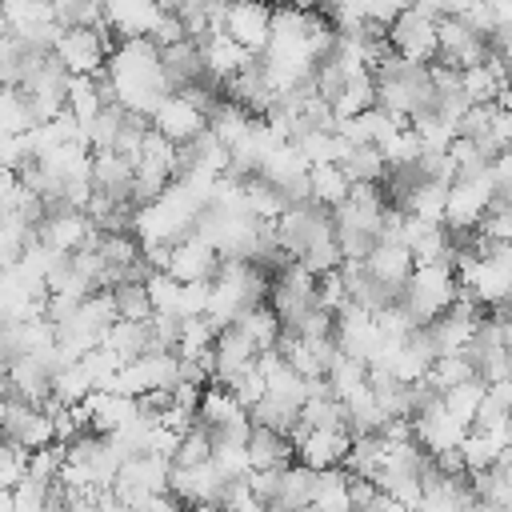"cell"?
<instances>
[{
    "label": "cell",
    "mask_w": 512,
    "mask_h": 512,
    "mask_svg": "<svg viewBox=\"0 0 512 512\" xmlns=\"http://www.w3.org/2000/svg\"><path fill=\"white\" fill-rule=\"evenodd\" d=\"M216 380L212 384H232L240 372H248L256 360H260V352H256V344L240 332V328H224L220 336H216Z\"/></svg>",
    "instance_id": "17"
},
{
    "label": "cell",
    "mask_w": 512,
    "mask_h": 512,
    "mask_svg": "<svg viewBox=\"0 0 512 512\" xmlns=\"http://www.w3.org/2000/svg\"><path fill=\"white\" fill-rule=\"evenodd\" d=\"M148 124H152L164 140H172L176 148H188L196 136L208 132V112H204L200 104H192L184 92H172V96L152 112Z\"/></svg>",
    "instance_id": "10"
},
{
    "label": "cell",
    "mask_w": 512,
    "mask_h": 512,
    "mask_svg": "<svg viewBox=\"0 0 512 512\" xmlns=\"http://www.w3.org/2000/svg\"><path fill=\"white\" fill-rule=\"evenodd\" d=\"M52 488L56 484H40V480H20L12 488V512H48V500H52Z\"/></svg>",
    "instance_id": "27"
},
{
    "label": "cell",
    "mask_w": 512,
    "mask_h": 512,
    "mask_svg": "<svg viewBox=\"0 0 512 512\" xmlns=\"http://www.w3.org/2000/svg\"><path fill=\"white\" fill-rule=\"evenodd\" d=\"M448 16V8H432V4H416L404 8L396 16V24L388 28V48L420 68H432L440 60V40H436V24Z\"/></svg>",
    "instance_id": "3"
},
{
    "label": "cell",
    "mask_w": 512,
    "mask_h": 512,
    "mask_svg": "<svg viewBox=\"0 0 512 512\" xmlns=\"http://www.w3.org/2000/svg\"><path fill=\"white\" fill-rule=\"evenodd\" d=\"M412 432H416V444L436 460V456H444V452H456L472 428H468L440 396H424V404H420L416 416H412Z\"/></svg>",
    "instance_id": "6"
},
{
    "label": "cell",
    "mask_w": 512,
    "mask_h": 512,
    "mask_svg": "<svg viewBox=\"0 0 512 512\" xmlns=\"http://www.w3.org/2000/svg\"><path fill=\"white\" fill-rule=\"evenodd\" d=\"M200 60H204L208 84H220V88H224L236 72H244L248 64H256V56H248L236 40H228L224 28H220V32H208V36L200 40Z\"/></svg>",
    "instance_id": "15"
},
{
    "label": "cell",
    "mask_w": 512,
    "mask_h": 512,
    "mask_svg": "<svg viewBox=\"0 0 512 512\" xmlns=\"http://www.w3.org/2000/svg\"><path fill=\"white\" fill-rule=\"evenodd\" d=\"M164 16H168V4H148V0L104 4V28L116 44L120 40H152L156 28L164 24Z\"/></svg>",
    "instance_id": "9"
},
{
    "label": "cell",
    "mask_w": 512,
    "mask_h": 512,
    "mask_svg": "<svg viewBox=\"0 0 512 512\" xmlns=\"http://www.w3.org/2000/svg\"><path fill=\"white\" fill-rule=\"evenodd\" d=\"M508 88H512V64H508Z\"/></svg>",
    "instance_id": "29"
},
{
    "label": "cell",
    "mask_w": 512,
    "mask_h": 512,
    "mask_svg": "<svg viewBox=\"0 0 512 512\" xmlns=\"http://www.w3.org/2000/svg\"><path fill=\"white\" fill-rule=\"evenodd\" d=\"M212 460V432L204 428V424H196L184 440H180V448H176V468H196V464H208Z\"/></svg>",
    "instance_id": "26"
},
{
    "label": "cell",
    "mask_w": 512,
    "mask_h": 512,
    "mask_svg": "<svg viewBox=\"0 0 512 512\" xmlns=\"http://www.w3.org/2000/svg\"><path fill=\"white\" fill-rule=\"evenodd\" d=\"M104 92H108V104L152 120V112L172 96L164 52L152 40H120L104 64Z\"/></svg>",
    "instance_id": "1"
},
{
    "label": "cell",
    "mask_w": 512,
    "mask_h": 512,
    "mask_svg": "<svg viewBox=\"0 0 512 512\" xmlns=\"http://www.w3.org/2000/svg\"><path fill=\"white\" fill-rule=\"evenodd\" d=\"M28 460H32V452L28 448H20L16 440H0V488L4 492H12L20 480H28Z\"/></svg>",
    "instance_id": "24"
},
{
    "label": "cell",
    "mask_w": 512,
    "mask_h": 512,
    "mask_svg": "<svg viewBox=\"0 0 512 512\" xmlns=\"http://www.w3.org/2000/svg\"><path fill=\"white\" fill-rule=\"evenodd\" d=\"M96 236H100V232H96V224L88 220V212H76V208H64V204L48 208L44 220H40V228H36V240L48 244L56 256H76V252L88 248Z\"/></svg>",
    "instance_id": "8"
},
{
    "label": "cell",
    "mask_w": 512,
    "mask_h": 512,
    "mask_svg": "<svg viewBox=\"0 0 512 512\" xmlns=\"http://www.w3.org/2000/svg\"><path fill=\"white\" fill-rule=\"evenodd\" d=\"M144 288H148L152 312H156V316H172V320H176V312H180V284H176L168 272H152V276L144 280Z\"/></svg>",
    "instance_id": "25"
},
{
    "label": "cell",
    "mask_w": 512,
    "mask_h": 512,
    "mask_svg": "<svg viewBox=\"0 0 512 512\" xmlns=\"http://www.w3.org/2000/svg\"><path fill=\"white\" fill-rule=\"evenodd\" d=\"M352 196V176L340 164H316L308 168V204L336 212L344 200Z\"/></svg>",
    "instance_id": "19"
},
{
    "label": "cell",
    "mask_w": 512,
    "mask_h": 512,
    "mask_svg": "<svg viewBox=\"0 0 512 512\" xmlns=\"http://www.w3.org/2000/svg\"><path fill=\"white\" fill-rule=\"evenodd\" d=\"M84 408H88V432H96V436H116L132 420H140V404L132 396H116V392H92L84 400Z\"/></svg>",
    "instance_id": "16"
},
{
    "label": "cell",
    "mask_w": 512,
    "mask_h": 512,
    "mask_svg": "<svg viewBox=\"0 0 512 512\" xmlns=\"http://www.w3.org/2000/svg\"><path fill=\"white\" fill-rule=\"evenodd\" d=\"M112 304H116V320H128V324H148L156 312H152V300H148V288L144 280H120L116 288H108Z\"/></svg>",
    "instance_id": "22"
},
{
    "label": "cell",
    "mask_w": 512,
    "mask_h": 512,
    "mask_svg": "<svg viewBox=\"0 0 512 512\" xmlns=\"http://www.w3.org/2000/svg\"><path fill=\"white\" fill-rule=\"evenodd\" d=\"M456 300H460V280H456L452 264H416L404 292H400V304L408 308V316L420 328L440 320Z\"/></svg>",
    "instance_id": "2"
},
{
    "label": "cell",
    "mask_w": 512,
    "mask_h": 512,
    "mask_svg": "<svg viewBox=\"0 0 512 512\" xmlns=\"http://www.w3.org/2000/svg\"><path fill=\"white\" fill-rule=\"evenodd\" d=\"M248 460H252V472H284V468H292L296 464L292 436H280V432H268V428H256L252 424Z\"/></svg>",
    "instance_id": "18"
},
{
    "label": "cell",
    "mask_w": 512,
    "mask_h": 512,
    "mask_svg": "<svg viewBox=\"0 0 512 512\" xmlns=\"http://www.w3.org/2000/svg\"><path fill=\"white\" fill-rule=\"evenodd\" d=\"M496 204V184H492V172H476V176H456L448 184V204H444V228L460 240V236H472L488 208Z\"/></svg>",
    "instance_id": "4"
},
{
    "label": "cell",
    "mask_w": 512,
    "mask_h": 512,
    "mask_svg": "<svg viewBox=\"0 0 512 512\" xmlns=\"http://www.w3.org/2000/svg\"><path fill=\"white\" fill-rule=\"evenodd\" d=\"M360 268H364V276H368L384 296L400 300V292H404V284H408L416 260H412V252H408L404 244H376V248L360 260Z\"/></svg>",
    "instance_id": "13"
},
{
    "label": "cell",
    "mask_w": 512,
    "mask_h": 512,
    "mask_svg": "<svg viewBox=\"0 0 512 512\" xmlns=\"http://www.w3.org/2000/svg\"><path fill=\"white\" fill-rule=\"evenodd\" d=\"M232 328H240L252 344H256V352H272L276 344H280V336H284V324H280V316L272 312V304L264 300V304H256V308H248Z\"/></svg>",
    "instance_id": "21"
},
{
    "label": "cell",
    "mask_w": 512,
    "mask_h": 512,
    "mask_svg": "<svg viewBox=\"0 0 512 512\" xmlns=\"http://www.w3.org/2000/svg\"><path fill=\"white\" fill-rule=\"evenodd\" d=\"M8 440H16L20 448L28 452H40V448H52L56 444V428H52V416L44 408H32L24 400H12L8 404V416H4V428H0Z\"/></svg>",
    "instance_id": "14"
},
{
    "label": "cell",
    "mask_w": 512,
    "mask_h": 512,
    "mask_svg": "<svg viewBox=\"0 0 512 512\" xmlns=\"http://www.w3.org/2000/svg\"><path fill=\"white\" fill-rule=\"evenodd\" d=\"M352 432L348 428H304L296 424L292 432V448H296V464L312 468V472H332L344 468L348 452H352Z\"/></svg>",
    "instance_id": "7"
},
{
    "label": "cell",
    "mask_w": 512,
    "mask_h": 512,
    "mask_svg": "<svg viewBox=\"0 0 512 512\" xmlns=\"http://www.w3.org/2000/svg\"><path fill=\"white\" fill-rule=\"evenodd\" d=\"M484 392H488V384H484L480 376H472V380H464V384H456L452 392H444L440 400H444V404H448V408H452V412H456V416H460V420H464V424L472 428V424H476V416H480V404H484Z\"/></svg>",
    "instance_id": "23"
},
{
    "label": "cell",
    "mask_w": 512,
    "mask_h": 512,
    "mask_svg": "<svg viewBox=\"0 0 512 512\" xmlns=\"http://www.w3.org/2000/svg\"><path fill=\"white\" fill-rule=\"evenodd\" d=\"M220 264H224L220 252H216L212 244H204V240L192 232V236H184L180 244L168 248L164 272H168L176 284H212L216 272H220Z\"/></svg>",
    "instance_id": "11"
},
{
    "label": "cell",
    "mask_w": 512,
    "mask_h": 512,
    "mask_svg": "<svg viewBox=\"0 0 512 512\" xmlns=\"http://www.w3.org/2000/svg\"><path fill=\"white\" fill-rule=\"evenodd\" d=\"M228 388H232V396L244 404V412H252V408H256V404L268 396V384H264V376H260V368H256V364H252L248 372H240V376H236Z\"/></svg>",
    "instance_id": "28"
},
{
    "label": "cell",
    "mask_w": 512,
    "mask_h": 512,
    "mask_svg": "<svg viewBox=\"0 0 512 512\" xmlns=\"http://www.w3.org/2000/svg\"><path fill=\"white\" fill-rule=\"evenodd\" d=\"M196 420L208 428V432H220V428H232L240 420H248L244 404L232 396L228 384H208L204 396H200V408H196Z\"/></svg>",
    "instance_id": "20"
},
{
    "label": "cell",
    "mask_w": 512,
    "mask_h": 512,
    "mask_svg": "<svg viewBox=\"0 0 512 512\" xmlns=\"http://www.w3.org/2000/svg\"><path fill=\"white\" fill-rule=\"evenodd\" d=\"M272 12L268 4H224V36L260 60L272 36Z\"/></svg>",
    "instance_id": "12"
},
{
    "label": "cell",
    "mask_w": 512,
    "mask_h": 512,
    "mask_svg": "<svg viewBox=\"0 0 512 512\" xmlns=\"http://www.w3.org/2000/svg\"><path fill=\"white\" fill-rule=\"evenodd\" d=\"M112 48H116V40L108 36V28H64L52 56L60 60V68L68 76H104Z\"/></svg>",
    "instance_id": "5"
}]
</instances>
